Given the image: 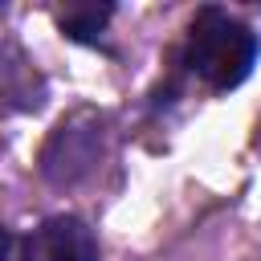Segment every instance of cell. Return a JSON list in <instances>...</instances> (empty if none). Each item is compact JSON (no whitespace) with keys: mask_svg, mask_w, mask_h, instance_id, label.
Wrapping results in <instances>:
<instances>
[{"mask_svg":"<svg viewBox=\"0 0 261 261\" xmlns=\"http://www.w3.org/2000/svg\"><path fill=\"white\" fill-rule=\"evenodd\" d=\"M20 261H98L94 228L77 216H65V212L49 216L24 237Z\"/></svg>","mask_w":261,"mask_h":261,"instance_id":"cell-3","label":"cell"},{"mask_svg":"<svg viewBox=\"0 0 261 261\" xmlns=\"http://www.w3.org/2000/svg\"><path fill=\"white\" fill-rule=\"evenodd\" d=\"M98 155H102V118L94 110H73L49 135L41 151V175L49 184H77L82 175L94 171Z\"/></svg>","mask_w":261,"mask_h":261,"instance_id":"cell-2","label":"cell"},{"mask_svg":"<svg viewBox=\"0 0 261 261\" xmlns=\"http://www.w3.org/2000/svg\"><path fill=\"white\" fill-rule=\"evenodd\" d=\"M257 33L249 24H241L237 16H228L224 8H200L192 29H188V45H184V65L208 86V90H237L253 65H257Z\"/></svg>","mask_w":261,"mask_h":261,"instance_id":"cell-1","label":"cell"},{"mask_svg":"<svg viewBox=\"0 0 261 261\" xmlns=\"http://www.w3.org/2000/svg\"><path fill=\"white\" fill-rule=\"evenodd\" d=\"M114 16L110 4H69L57 12V29L69 37V41H82V45H98L106 20Z\"/></svg>","mask_w":261,"mask_h":261,"instance_id":"cell-4","label":"cell"},{"mask_svg":"<svg viewBox=\"0 0 261 261\" xmlns=\"http://www.w3.org/2000/svg\"><path fill=\"white\" fill-rule=\"evenodd\" d=\"M12 253H16V237H12V228L0 224V261H16Z\"/></svg>","mask_w":261,"mask_h":261,"instance_id":"cell-5","label":"cell"}]
</instances>
